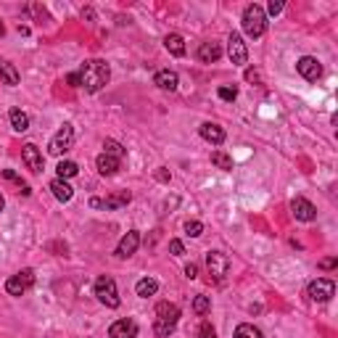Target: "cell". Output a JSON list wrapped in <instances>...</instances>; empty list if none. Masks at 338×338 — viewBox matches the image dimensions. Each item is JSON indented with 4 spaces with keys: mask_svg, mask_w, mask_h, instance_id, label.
I'll use <instances>...</instances> for the list:
<instances>
[{
    "mask_svg": "<svg viewBox=\"0 0 338 338\" xmlns=\"http://www.w3.org/2000/svg\"><path fill=\"white\" fill-rule=\"evenodd\" d=\"M132 201V193L130 190H116V193H111L109 198H103L101 201V209H122V206H127Z\"/></svg>",
    "mask_w": 338,
    "mask_h": 338,
    "instance_id": "cell-16",
    "label": "cell"
},
{
    "mask_svg": "<svg viewBox=\"0 0 338 338\" xmlns=\"http://www.w3.org/2000/svg\"><path fill=\"white\" fill-rule=\"evenodd\" d=\"M156 180H159V182H169V172H166V166H159V169H156Z\"/></svg>",
    "mask_w": 338,
    "mask_h": 338,
    "instance_id": "cell-40",
    "label": "cell"
},
{
    "mask_svg": "<svg viewBox=\"0 0 338 338\" xmlns=\"http://www.w3.org/2000/svg\"><path fill=\"white\" fill-rule=\"evenodd\" d=\"M227 56L235 66H246V61H249V51H246V42L238 32H233L227 37Z\"/></svg>",
    "mask_w": 338,
    "mask_h": 338,
    "instance_id": "cell-8",
    "label": "cell"
},
{
    "mask_svg": "<svg viewBox=\"0 0 338 338\" xmlns=\"http://www.w3.org/2000/svg\"><path fill=\"white\" fill-rule=\"evenodd\" d=\"M335 294V283L328 280V278H317L309 283V288H306V296H309V301H317V304H325L330 301Z\"/></svg>",
    "mask_w": 338,
    "mask_h": 338,
    "instance_id": "cell-6",
    "label": "cell"
},
{
    "mask_svg": "<svg viewBox=\"0 0 338 338\" xmlns=\"http://www.w3.org/2000/svg\"><path fill=\"white\" fill-rule=\"evenodd\" d=\"M177 320H180V306L177 304H169V301H161L156 306V322H153V333L159 338H166L172 335L175 328H177Z\"/></svg>",
    "mask_w": 338,
    "mask_h": 338,
    "instance_id": "cell-2",
    "label": "cell"
},
{
    "mask_svg": "<svg viewBox=\"0 0 338 338\" xmlns=\"http://www.w3.org/2000/svg\"><path fill=\"white\" fill-rule=\"evenodd\" d=\"M285 8V3H283V0H270V3H267V11L272 13V16H278V13Z\"/></svg>",
    "mask_w": 338,
    "mask_h": 338,
    "instance_id": "cell-33",
    "label": "cell"
},
{
    "mask_svg": "<svg viewBox=\"0 0 338 338\" xmlns=\"http://www.w3.org/2000/svg\"><path fill=\"white\" fill-rule=\"evenodd\" d=\"M164 48L172 56H185V40H182L177 32H172V35L164 37Z\"/></svg>",
    "mask_w": 338,
    "mask_h": 338,
    "instance_id": "cell-20",
    "label": "cell"
},
{
    "mask_svg": "<svg viewBox=\"0 0 338 338\" xmlns=\"http://www.w3.org/2000/svg\"><path fill=\"white\" fill-rule=\"evenodd\" d=\"M296 71L304 77L306 82H317L320 77H322V64H320L315 56H301L296 61Z\"/></svg>",
    "mask_w": 338,
    "mask_h": 338,
    "instance_id": "cell-9",
    "label": "cell"
},
{
    "mask_svg": "<svg viewBox=\"0 0 338 338\" xmlns=\"http://www.w3.org/2000/svg\"><path fill=\"white\" fill-rule=\"evenodd\" d=\"M240 21H243V32L249 37H254V40H259L264 35V29H267V13H264L262 6L251 3V6H246Z\"/></svg>",
    "mask_w": 338,
    "mask_h": 338,
    "instance_id": "cell-3",
    "label": "cell"
},
{
    "mask_svg": "<svg viewBox=\"0 0 338 338\" xmlns=\"http://www.w3.org/2000/svg\"><path fill=\"white\" fill-rule=\"evenodd\" d=\"M169 251H172L175 256H182L185 254V246H182V240H169Z\"/></svg>",
    "mask_w": 338,
    "mask_h": 338,
    "instance_id": "cell-34",
    "label": "cell"
},
{
    "mask_svg": "<svg viewBox=\"0 0 338 338\" xmlns=\"http://www.w3.org/2000/svg\"><path fill=\"white\" fill-rule=\"evenodd\" d=\"M56 172H58V180H69L80 172V166H77V161H58Z\"/></svg>",
    "mask_w": 338,
    "mask_h": 338,
    "instance_id": "cell-24",
    "label": "cell"
},
{
    "mask_svg": "<svg viewBox=\"0 0 338 338\" xmlns=\"http://www.w3.org/2000/svg\"><path fill=\"white\" fill-rule=\"evenodd\" d=\"M19 190H21V196H29V193H32V188H29V185H21Z\"/></svg>",
    "mask_w": 338,
    "mask_h": 338,
    "instance_id": "cell-45",
    "label": "cell"
},
{
    "mask_svg": "<svg viewBox=\"0 0 338 338\" xmlns=\"http://www.w3.org/2000/svg\"><path fill=\"white\" fill-rule=\"evenodd\" d=\"M19 280H21L27 288H29V285H35V270H29V267L21 270V272H19Z\"/></svg>",
    "mask_w": 338,
    "mask_h": 338,
    "instance_id": "cell-32",
    "label": "cell"
},
{
    "mask_svg": "<svg viewBox=\"0 0 338 338\" xmlns=\"http://www.w3.org/2000/svg\"><path fill=\"white\" fill-rule=\"evenodd\" d=\"M51 193H53V196L58 198L61 204H66V201H71V196H74V188L69 185L66 180H58V177H56V180L51 182Z\"/></svg>",
    "mask_w": 338,
    "mask_h": 338,
    "instance_id": "cell-18",
    "label": "cell"
},
{
    "mask_svg": "<svg viewBox=\"0 0 338 338\" xmlns=\"http://www.w3.org/2000/svg\"><path fill=\"white\" fill-rule=\"evenodd\" d=\"M6 35V24H3V19H0V37Z\"/></svg>",
    "mask_w": 338,
    "mask_h": 338,
    "instance_id": "cell-46",
    "label": "cell"
},
{
    "mask_svg": "<svg viewBox=\"0 0 338 338\" xmlns=\"http://www.w3.org/2000/svg\"><path fill=\"white\" fill-rule=\"evenodd\" d=\"M220 98L227 101V103H233V101L238 98V90H235V87H220Z\"/></svg>",
    "mask_w": 338,
    "mask_h": 338,
    "instance_id": "cell-31",
    "label": "cell"
},
{
    "mask_svg": "<svg viewBox=\"0 0 338 338\" xmlns=\"http://www.w3.org/2000/svg\"><path fill=\"white\" fill-rule=\"evenodd\" d=\"M6 291H8L11 296H24L27 294V285L19 280V275H16V278H8L6 280Z\"/></svg>",
    "mask_w": 338,
    "mask_h": 338,
    "instance_id": "cell-28",
    "label": "cell"
},
{
    "mask_svg": "<svg viewBox=\"0 0 338 338\" xmlns=\"http://www.w3.org/2000/svg\"><path fill=\"white\" fill-rule=\"evenodd\" d=\"M82 19H90V21H93V19H95V13H93V8H85V11H82Z\"/></svg>",
    "mask_w": 338,
    "mask_h": 338,
    "instance_id": "cell-43",
    "label": "cell"
},
{
    "mask_svg": "<svg viewBox=\"0 0 338 338\" xmlns=\"http://www.w3.org/2000/svg\"><path fill=\"white\" fill-rule=\"evenodd\" d=\"M21 159H24V164L32 169L35 175L42 172V153H40V148H37L35 143H27V146L21 148Z\"/></svg>",
    "mask_w": 338,
    "mask_h": 338,
    "instance_id": "cell-12",
    "label": "cell"
},
{
    "mask_svg": "<svg viewBox=\"0 0 338 338\" xmlns=\"http://www.w3.org/2000/svg\"><path fill=\"white\" fill-rule=\"evenodd\" d=\"M109 338H137V322L135 320H116L109 328Z\"/></svg>",
    "mask_w": 338,
    "mask_h": 338,
    "instance_id": "cell-13",
    "label": "cell"
},
{
    "mask_svg": "<svg viewBox=\"0 0 338 338\" xmlns=\"http://www.w3.org/2000/svg\"><path fill=\"white\" fill-rule=\"evenodd\" d=\"M95 296H98L101 304L109 306V309H116V306L122 304L119 291H116V283H114V278H109V275H103V278L95 280Z\"/></svg>",
    "mask_w": 338,
    "mask_h": 338,
    "instance_id": "cell-4",
    "label": "cell"
},
{
    "mask_svg": "<svg viewBox=\"0 0 338 338\" xmlns=\"http://www.w3.org/2000/svg\"><path fill=\"white\" fill-rule=\"evenodd\" d=\"M29 11H32V13H35V16L40 19V21H42V19H45V21H48V13H45V8H40L37 3H32V6H29Z\"/></svg>",
    "mask_w": 338,
    "mask_h": 338,
    "instance_id": "cell-36",
    "label": "cell"
},
{
    "mask_svg": "<svg viewBox=\"0 0 338 338\" xmlns=\"http://www.w3.org/2000/svg\"><path fill=\"white\" fill-rule=\"evenodd\" d=\"M66 82H69V85H71V87H80V77H77V71H74V74H69V77H66Z\"/></svg>",
    "mask_w": 338,
    "mask_h": 338,
    "instance_id": "cell-41",
    "label": "cell"
},
{
    "mask_svg": "<svg viewBox=\"0 0 338 338\" xmlns=\"http://www.w3.org/2000/svg\"><path fill=\"white\" fill-rule=\"evenodd\" d=\"M198 132H201V137H204V140H209L211 146L225 143V130L220 125H214V122H204V125L198 127Z\"/></svg>",
    "mask_w": 338,
    "mask_h": 338,
    "instance_id": "cell-15",
    "label": "cell"
},
{
    "mask_svg": "<svg viewBox=\"0 0 338 338\" xmlns=\"http://www.w3.org/2000/svg\"><path fill=\"white\" fill-rule=\"evenodd\" d=\"M333 267H338L335 256H328V259H322V262H320V270H333Z\"/></svg>",
    "mask_w": 338,
    "mask_h": 338,
    "instance_id": "cell-37",
    "label": "cell"
},
{
    "mask_svg": "<svg viewBox=\"0 0 338 338\" xmlns=\"http://www.w3.org/2000/svg\"><path fill=\"white\" fill-rule=\"evenodd\" d=\"M77 77H80V87H85V93H98L111 80V69L106 61L93 58V61H85L82 69L77 71Z\"/></svg>",
    "mask_w": 338,
    "mask_h": 338,
    "instance_id": "cell-1",
    "label": "cell"
},
{
    "mask_svg": "<svg viewBox=\"0 0 338 338\" xmlns=\"http://www.w3.org/2000/svg\"><path fill=\"white\" fill-rule=\"evenodd\" d=\"M103 153H109V156H114V159H119L122 161V156H125V146L122 143H116L114 137H109V140H103Z\"/></svg>",
    "mask_w": 338,
    "mask_h": 338,
    "instance_id": "cell-25",
    "label": "cell"
},
{
    "mask_svg": "<svg viewBox=\"0 0 338 338\" xmlns=\"http://www.w3.org/2000/svg\"><path fill=\"white\" fill-rule=\"evenodd\" d=\"M119 159H114V156H109V153H101V156L95 159V166H98V172L103 175V177H111V175H116L119 172Z\"/></svg>",
    "mask_w": 338,
    "mask_h": 338,
    "instance_id": "cell-17",
    "label": "cell"
},
{
    "mask_svg": "<svg viewBox=\"0 0 338 338\" xmlns=\"http://www.w3.org/2000/svg\"><path fill=\"white\" fill-rule=\"evenodd\" d=\"M201 338H217V333H214V328L209 325V322H204V325H201Z\"/></svg>",
    "mask_w": 338,
    "mask_h": 338,
    "instance_id": "cell-38",
    "label": "cell"
},
{
    "mask_svg": "<svg viewBox=\"0 0 338 338\" xmlns=\"http://www.w3.org/2000/svg\"><path fill=\"white\" fill-rule=\"evenodd\" d=\"M233 338H262V330L254 328V325H249V322H243V325L235 328V335Z\"/></svg>",
    "mask_w": 338,
    "mask_h": 338,
    "instance_id": "cell-27",
    "label": "cell"
},
{
    "mask_svg": "<svg viewBox=\"0 0 338 338\" xmlns=\"http://www.w3.org/2000/svg\"><path fill=\"white\" fill-rule=\"evenodd\" d=\"M206 267H209V275L217 283H222L227 275H230V256L222 254V251H209L206 254Z\"/></svg>",
    "mask_w": 338,
    "mask_h": 338,
    "instance_id": "cell-5",
    "label": "cell"
},
{
    "mask_svg": "<svg viewBox=\"0 0 338 338\" xmlns=\"http://www.w3.org/2000/svg\"><path fill=\"white\" fill-rule=\"evenodd\" d=\"M135 291H137V296H140V299H148V296H153L159 291V283L153 278H143V280H137Z\"/></svg>",
    "mask_w": 338,
    "mask_h": 338,
    "instance_id": "cell-23",
    "label": "cell"
},
{
    "mask_svg": "<svg viewBox=\"0 0 338 338\" xmlns=\"http://www.w3.org/2000/svg\"><path fill=\"white\" fill-rule=\"evenodd\" d=\"M211 309V299L209 296H196L193 299V312L196 315H206Z\"/></svg>",
    "mask_w": 338,
    "mask_h": 338,
    "instance_id": "cell-29",
    "label": "cell"
},
{
    "mask_svg": "<svg viewBox=\"0 0 338 338\" xmlns=\"http://www.w3.org/2000/svg\"><path fill=\"white\" fill-rule=\"evenodd\" d=\"M246 80H249V82H259V74L254 69H249V71H246Z\"/></svg>",
    "mask_w": 338,
    "mask_h": 338,
    "instance_id": "cell-42",
    "label": "cell"
},
{
    "mask_svg": "<svg viewBox=\"0 0 338 338\" xmlns=\"http://www.w3.org/2000/svg\"><path fill=\"white\" fill-rule=\"evenodd\" d=\"M90 206H93V209H101V198H90Z\"/></svg>",
    "mask_w": 338,
    "mask_h": 338,
    "instance_id": "cell-44",
    "label": "cell"
},
{
    "mask_svg": "<svg viewBox=\"0 0 338 338\" xmlns=\"http://www.w3.org/2000/svg\"><path fill=\"white\" fill-rule=\"evenodd\" d=\"M211 164L220 166V169H225V172H230V169H233V159H230L225 151H214V153H211Z\"/></svg>",
    "mask_w": 338,
    "mask_h": 338,
    "instance_id": "cell-26",
    "label": "cell"
},
{
    "mask_svg": "<svg viewBox=\"0 0 338 338\" xmlns=\"http://www.w3.org/2000/svg\"><path fill=\"white\" fill-rule=\"evenodd\" d=\"M137 246H140V233H137V230H130V233L119 240L116 256H119V259H130V256L137 251Z\"/></svg>",
    "mask_w": 338,
    "mask_h": 338,
    "instance_id": "cell-11",
    "label": "cell"
},
{
    "mask_svg": "<svg viewBox=\"0 0 338 338\" xmlns=\"http://www.w3.org/2000/svg\"><path fill=\"white\" fill-rule=\"evenodd\" d=\"M3 177H6V180H11V182H16L19 188L24 185V182H21V177H19L16 172H13V169H3Z\"/></svg>",
    "mask_w": 338,
    "mask_h": 338,
    "instance_id": "cell-35",
    "label": "cell"
},
{
    "mask_svg": "<svg viewBox=\"0 0 338 338\" xmlns=\"http://www.w3.org/2000/svg\"><path fill=\"white\" fill-rule=\"evenodd\" d=\"M0 77H3V82L8 87H16L19 85V71H16V66H13L11 61H0Z\"/></svg>",
    "mask_w": 338,
    "mask_h": 338,
    "instance_id": "cell-21",
    "label": "cell"
},
{
    "mask_svg": "<svg viewBox=\"0 0 338 338\" xmlns=\"http://www.w3.org/2000/svg\"><path fill=\"white\" fill-rule=\"evenodd\" d=\"M71 146H74V127H71V125H64V127H61V130L53 135L48 151L53 153V156H61V153H66Z\"/></svg>",
    "mask_w": 338,
    "mask_h": 338,
    "instance_id": "cell-7",
    "label": "cell"
},
{
    "mask_svg": "<svg viewBox=\"0 0 338 338\" xmlns=\"http://www.w3.org/2000/svg\"><path fill=\"white\" fill-rule=\"evenodd\" d=\"M3 206H6V201H3V196H0V211H3Z\"/></svg>",
    "mask_w": 338,
    "mask_h": 338,
    "instance_id": "cell-47",
    "label": "cell"
},
{
    "mask_svg": "<svg viewBox=\"0 0 338 338\" xmlns=\"http://www.w3.org/2000/svg\"><path fill=\"white\" fill-rule=\"evenodd\" d=\"M153 85L172 93V90H177V85H180V77L172 69H161V71H156V77H153Z\"/></svg>",
    "mask_w": 338,
    "mask_h": 338,
    "instance_id": "cell-14",
    "label": "cell"
},
{
    "mask_svg": "<svg viewBox=\"0 0 338 338\" xmlns=\"http://www.w3.org/2000/svg\"><path fill=\"white\" fill-rule=\"evenodd\" d=\"M185 278H190V280H196V278H198V264H193V262H190V264L185 267Z\"/></svg>",
    "mask_w": 338,
    "mask_h": 338,
    "instance_id": "cell-39",
    "label": "cell"
},
{
    "mask_svg": "<svg viewBox=\"0 0 338 338\" xmlns=\"http://www.w3.org/2000/svg\"><path fill=\"white\" fill-rule=\"evenodd\" d=\"M220 56H222L220 42H201V48H198V58H201L204 64H214Z\"/></svg>",
    "mask_w": 338,
    "mask_h": 338,
    "instance_id": "cell-19",
    "label": "cell"
},
{
    "mask_svg": "<svg viewBox=\"0 0 338 338\" xmlns=\"http://www.w3.org/2000/svg\"><path fill=\"white\" fill-rule=\"evenodd\" d=\"M8 119H11V127L16 130V132H27L29 130V116L21 109H11L8 111Z\"/></svg>",
    "mask_w": 338,
    "mask_h": 338,
    "instance_id": "cell-22",
    "label": "cell"
},
{
    "mask_svg": "<svg viewBox=\"0 0 338 338\" xmlns=\"http://www.w3.org/2000/svg\"><path fill=\"white\" fill-rule=\"evenodd\" d=\"M185 233L190 235V238H198L204 233V222H198V220H188L185 222Z\"/></svg>",
    "mask_w": 338,
    "mask_h": 338,
    "instance_id": "cell-30",
    "label": "cell"
},
{
    "mask_svg": "<svg viewBox=\"0 0 338 338\" xmlns=\"http://www.w3.org/2000/svg\"><path fill=\"white\" fill-rule=\"evenodd\" d=\"M291 211H294V217L301 220V222H315V220H317L315 204H309V201H306V198H301V196H296L294 201H291Z\"/></svg>",
    "mask_w": 338,
    "mask_h": 338,
    "instance_id": "cell-10",
    "label": "cell"
}]
</instances>
